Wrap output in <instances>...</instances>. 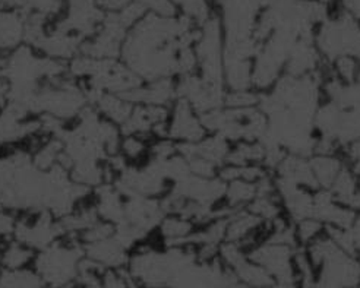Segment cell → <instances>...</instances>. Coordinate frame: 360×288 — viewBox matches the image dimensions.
Listing matches in <instances>:
<instances>
[{"label":"cell","instance_id":"cell-1","mask_svg":"<svg viewBox=\"0 0 360 288\" xmlns=\"http://www.w3.org/2000/svg\"><path fill=\"white\" fill-rule=\"evenodd\" d=\"M309 261L322 266L315 288H356L360 282V262L341 249L327 233L309 243Z\"/></svg>","mask_w":360,"mask_h":288},{"label":"cell","instance_id":"cell-2","mask_svg":"<svg viewBox=\"0 0 360 288\" xmlns=\"http://www.w3.org/2000/svg\"><path fill=\"white\" fill-rule=\"evenodd\" d=\"M314 43L327 63L340 56L360 60V22L346 11L327 16L314 32Z\"/></svg>","mask_w":360,"mask_h":288},{"label":"cell","instance_id":"cell-3","mask_svg":"<svg viewBox=\"0 0 360 288\" xmlns=\"http://www.w3.org/2000/svg\"><path fill=\"white\" fill-rule=\"evenodd\" d=\"M82 255L84 249L77 243L58 240L40 251L35 258V268L43 282L60 288L77 278Z\"/></svg>","mask_w":360,"mask_h":288},{"label":"cell","instance_id":"cell-4","mask_svg":"<svg viewBox=\"0 0 360 288\" xmlns=\"http://www.w3.org/2000/svg\"><path fill=\"white\" fill-rule=\"evenodd\" d=\"M208 135L201 114L184 98L170 105L167 138L176 143H195Z\"/></svg>","mask_w":360,"mask_h":288},{"label":"cell","instance_id":"cell-5","mask_svg":"<svg viewBox=\"0 0 360 288\" xmlns=\"http://www.w3.org/2000/svg\"><path fill=\"white\" fill-rule=\"evenodd\" d=\"M293 246L265 240L262 246L250 251L249 259L261 265L265 271L280 284H293L295 275L292 268Z\"/></svg>","mask_w":360,"mask_h":288},{"label":"cell","instance_id":"cell-6","mask_svg":"<svg viewBox=\"0 0 360 288\" xmlns=\"http://www.w3.org/2000/svg\"><path fill=\"white\" fill-rule=\"evenodd\" d=\"M27 16L21 9L0 6V53H11L25 43Z\"/></svg>","mask_w":360,"mask_h":288},{"label":"cell","instance_id":"cell-7","mask_svg":"<svg viewBox=\"0 0 360 288\" xmlns=\"http://www.w3.org/2000/svg\"><path fill=\"white\" fill-rule=\"evenodd\" d=\"M84 247L86 258L101 265L103 268H120L128 262L126 247L116 239L115 234L104 240L84 244Z\"/></svg>","mask_w":360,"mask_h":288},{"label":"cell","instance_id":"cell-8","mask_svg":"<svg viewBox=\"0 0 360 288\" xmlns=\"http://www.w3.org/2000/svg\"><path fill=\"white\" fill-rule=\"evenodd\" d=\"M134 105V103H131L128 98L120 94L94 93V109L104 119L116 123L120 128L129 119Z\"/></svg>","mask_w":360,"mask_h":288},{"label":"cell","instance_id":"cell-9","mask_svg":"<svg viewBox=\"0 0 360 288\" xmlns=\"http://www.w3.org/2000/svg\"><path fill=\"white\" fill-rule=\"evenodd\" d=\"M153 139L138 133H123L119 143V155L128 166H141L150 157Z\"/></svg>","mask_w":360,"mask_h":288},{"label":"cell","instance_id":"cell-10","mask_svg":"<svg viewBox=\"0 0 360 288\" xmlns=\"http://www.w3.org/2000/svg\"><path fill=\"white\" fill-rule=\"evenodd\" d=\"M2 244L5 247L0 254V263L5 269H21L25 268L30 261L35 259L34 249L20 240L11 239Z\"/></svg>","mask_w":360,"mask_h":288},{"label":"cell","instance_id":"cell-11","mask_svg":"<svg viewBox=\"0 0 360 288\" xmlns=\"http://www.w3.org/2000/svg\"><path fill=\"white\" fill-rule=\"evenodd\" d=\"M41 277L31 269H4L0 273V288H41Z\"/></svg>","mask_w":360,"mask_h":288},{"label":"cell","instance_id":"cell-12","mask_svg":"<svg viewBox=\"0 0 360 288\" xmlns=\"http://www.w3.org/2000/svg\"><path fill=\"white\" fill-rule=\"evenodd\" d=\"M147 13H153L160 18H176L179 9L173 0H141Z\"/></svg>","mask_w":360,"mask_h":288},{"label":"cell","instance_id":"cell-13","mask_svg":"<svg viewBox=\"0 0 360 288\" xmlns=\"http://www.w3.org/2000/svg\"><path fill=\"white\" fill-rule=\"evenodd\" d=\"M16 212L0 207V244L13 239Z\"/></svg>","mask_w":360,"mask_h":288},{"label":"cell","instance_id":"cell-14","mask_svg":"<svg viewBox=\"0 0 360 288\" xmlns=\"http://www.w3.org/2000/svg\"><path fill=\"white\" fill-rule=\"evenodd\" d=\"M101 288H134L132 277H129L123 271H113V269H109V271L104 274Z\"/></svg>","mask_w":360,"mask_h":288},{"label":"cell","instance_id":"cell-15","mask_svg":"<svg viewBox=\"0 0 360 288\" xmlns=\"http://www.w3.org/2000/svg\"><path fill=\"white\" fill-rule=\"evenodd\" d=\"M296 262L302 274V285L303 288H312L314 287V277L311 273V261L306 256L304 251L296 254Z\"/></svg>","mask_w":360,"mask_h":288},{"label":"cell","instance_id":"cell-16","mask_svg":"<svg viewBox=\"0 0 360 288\" xmlns=\"http://www.w3.org/2000/svg\"><path fill=\"white\" fill-rule=\"evenodd\" d=\"M346 161L350 164V167L354 170V173L357 174L359 182H360V139L354 140L353 143H350V145L347 147Z\"/></svg>","mask_w":360,"mask_h":288},{"label":"cell","instance_id":"cell-17","mask_svg":"<svg viewBox=\"0 0 360 288\" xmlns=\"http://www.w3.org/2000/svg\"><path fill=\"white\" fill-rule=\"evenodd\" d=\"M347 230H349V236H350V240L353 244L354 254H357V251L360 254V211L356 212L353 223Z\"/></svg>","mask_w":360,"mask_h":288},{"label":"cell","instance_id":"cell-18","mask_svg":"<svg viewBox=\"0 0 360 288\" xmlns=\"http://www.w3.org/2000/svg\"><path fill=\"white\" fill-rule=\"evenodd\" d=\"M226 288H248V287H243V285H229V287H226Z\"/></svg>","mask_w":360,"mask_h":288}]
</instances>
